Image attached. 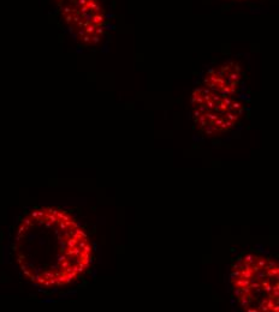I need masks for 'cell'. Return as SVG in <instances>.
I'll use <instances>...</instances> for the list:
<instances>
[{
	"instance_id": "cell-1",
	"label": "cell",
	"mask_w": 279,
	"mask_h": 312,
	"mask_svg": "<svg viewBox=\"0 0 279 312\" xmlns=\"http://www.w3.org/2000/svg\"><path fill=\"white\" fill-rule=\"evenodd\" d=\"M12 252L23 276L41 288L70 286L88 273L94 250L78 220L58 207H39L19 220Z\"/></svg>"
},
{
	"instance_id": "cell-2",
	"label": "cell",
	"mask_w": 279,
	"mask_h": 312,
	"mask_svg": "<svg viewBox=\"0 0 279 312\" xmlns=\"http://www.w3.org/2000/svg\"><path fill=\"white\" fill-rule=\"evenodd\" d=\"M230 286L238 305L249 312L279 310L278 262L258 251L244 252L231 267Z\"/></svg>"
},
{
	"instance_id": "cell-3",
	"label": "cell",
	"mask_w": 279,
	"mask_h": 312,
	"mask_svg": "<svg viewBox=\"0 0 279 312\" xmlns=\"http://www.w3.org/2000/svg\"><path fill=\"white\" fill-rule=\"evenodd\" d=\"M190 103L193 117L200 132L217 137L230 132L243 114L244 106L235 96L201 87L193 91Z\"/></svg>"
},
{
	"instance_id": "cell-4",
	"label": "cell",
	"mask_w": 279,
	"mask_h": 312,
	"mask_svg": "<svg viewBox=\"0 0 279 312\" xmlns=\"http://www.w3.org/2000/svg\"><path fill=\"white\" fill-rule=\"evenodd\" d=\"M60 5L63 20L76 39L85 44L99 42L105 26L99 0H66Z\"/></svg>"
},
{
	"instance_id": "cell-5",
	"label": "cell",
	"mask_w": 279,
	"mask_h": 312,
	"mask_svg": "<svg viewBox=\"0 0 279 312\" xmlns=\"http://www.w3.org/2000/svg\"><path fill=\"white\" fill-rule=\"evenodd\" d=\"M242 82V71L237 62H227L217 69H212L205 77V87L220 94L235 96Z\"/></svg>"
}]
</instances>
